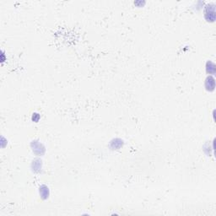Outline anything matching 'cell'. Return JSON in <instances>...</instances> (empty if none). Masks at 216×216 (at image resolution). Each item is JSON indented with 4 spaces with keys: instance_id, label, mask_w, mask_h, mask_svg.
I'll list each match as a JSON object with an SVG mask.
<instances>
[{
    "instance_id": "6da1fadb",
    "label": "cell",
    "mask_w": 216,
    "mask_h": 216,
    "mask_svg": "<svg viewBox=\"0 0 216 216\" xmlns=\"http://www.w3.org/2000/svg\"><path fill=\"white\" fill-rule=\"evenodd\" d=\"M205 18L208 21H214L215 19V11L214 5L208 4L205 8Z\"/></svg>"
},
{
    "instance_id": "7a4b0ae2",
    "label": "cell",
    "mask_w": 216,
    "mask_h": 216,
    "mask_svg": "<svg viewBox=\"0 0 216 216\" xmlns=\"http://www.w3.org/2000/svg\"><path fill=\"white\" fill-rule=\"evenodd\" d=\"M205 87L207 89V91H212L214 90V87H215V82H214V78L209 76V77L207 78L205 82Z\"/></svg>"
},
{
    "instance_id": "3957f363",
    "label": "cell",
    "mask_w": 216,
    "mask_h": 216,
    "mask_svg": "<svg viewBox=\"0 0 216 216\" xmlns=\"http://www.w3.org/2000/svg\"><path fill=\"white\" fill-rule=\"evenodd\" d=\"M206 67H207V72L209 74H214L215 73V65L211 63V62H208L206 64Z\"/></svg>"
}]
</instances>
